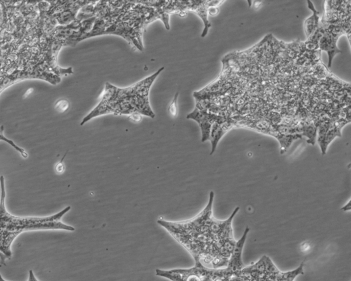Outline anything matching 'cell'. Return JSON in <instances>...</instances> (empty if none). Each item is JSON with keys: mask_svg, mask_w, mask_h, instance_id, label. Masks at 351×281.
I'll list each match as a JSON object with an SVG mask.
<instances>
[{"mask_svg": "<svg viewBox=\"0 0 351 281\" xmlns=\"http://www.w3.org/2000/svg\"><path fill=\"white\" fill-rule=\"evenodd\" d=\"M214 200V192H210L207 206L191 219L180 222L159 219L157 223L190 252L196 264L221 270L229 266L238 245L232 223L240 208H236L228 219L217 220L213 215Z\"/></svg>", "mask_w": 351, "mask_h": 281, "instance_id": "1", "label": "cell"}, {"mask_svg": "<svg viewBox=\"0 0 351 281\" xmlns=\"http://www.w3.org/2000/svg\"><path fill=\"white\" fill-rule=\"evenodd\" d=\"M1 205H0V250L5 259L12 257L11 246L15 239L24 232L34 231L63 230L74 232L73 226L64 224L62 218L71 210L64 208L52 216L43 217H19L13 216L6 209L5 182L4 176L0 178Z\"/></svg>", "mask_w": 351, "mask_h": 281, "instance_id": "2", "label": "cell"}, {"mask_svg": "<svg viewBox=\"0 0 351 281\" xmlns=\"http://www.w3.org/2000/svg\"><path fill=\"white\" fill-rule=\"evenodd\" d=\"M163 69L127 88H118L107 84L105 93L97 107L86 116L81 124L102 114H144L154 118L150 107L148 94L152 83Z\"/></svg>", "mask_w": 351, "mask_h": 281, "instance_id": "3", "label": "cell"}, {"mask_svg": "<svg viewBox=\"0 0 351 281\" xmlns=\"http://www.w3.org/2000/svg\"><path fill=\"white\" fill-rule=\"evenodd\" d=\"M235 270L231 266L221 270H213L196 264L193 268L188 269H157L156 274L172 281H230Z\"/></svg>", "mask_w": 351, "mask_h": 281, "instance_id": "4", "label": "cell"}, {"mask_svg": "<svg viewBox=\"0 0 351 281\" xmlns=\"http://www.w3.org/2000/svg\"><path fill=\"white\" fill-rule=\"evenodd\" d=\"M218 118L219 116L208 114L205 110L199 109L198 107L188 116V118L195 120L200 124L202 131V142L210 140L212 124L218 119Z\"/></svg>", "mask_w": 351, "mask_h": 281, "instance_id": "5", "label": "cell"}, {"mask_svg": "<svg viewBox=\"0 0 351 281\" xmlns=\"http://www.w3.org/2000/svg\"><path fill=\"white\" fill-rule=\"evenodd\" d=\"M308 3L309 8L313 11V15L305 22V32H306L307 37L310 38L320 27L319 25L320 18H319V13L315 9L312 2L308 1Z\"/></svg>", "mask_w": 351, "mask_h": 281, "instance_id": "6", "label": "cell"}, {"mask_svg": "<svg viewBox=\"0 0 351 281\" xmlns=\"http://www.w3.org/2000/svg\"><path fill=\"white\" fill-rule=\"evenodd\" d=\"M56 109L59 112H64L69 108V103L67 100L61 99L57 102L55 105Z\"/></svg>", "mask_w": 351, "mask_h": 281, "instance_id": "7", "label": "cell"}, {"mask_svg": "<svg viewBox=\"0 0 351 281\" xmlns=\"http://www.w3.org/2000/svg\"><path fill=\"white\" fill-rule=\"evenodd\" d=\"M178 97V92L176 94L175 97H174L173 100H172V104H170L169 108V111L172 116H176L177 115V99Z\"/></svg>", "mask_w": 351, "mask_h": 281, "instance_id": "8", "label": "cell"}, {"mask_svg": "<svg viewBox=\"0 0 351 281\" xmlns=\"http://www.w3.org/2000/svg\"><path fill=\"white\" fill-rule=\"evenodd\" d=\"M1 139H2V140H5L6 142H9V144H11V145L13 146V147L15 148L16 150H17L18 151H19L20 152H21L22 156H24V158H27L28 157L27 154H26V152L25 151H24V150L23 149V148H19V146L15 145V144L13 143V141H11V140H8L7 138L4 137L3 133V130H2Z\"/></svg>", "mask_w": 351, "mask_h": 281, "instance_id": "9", "label": "cell"}, {"mask_svg": "<svg viewBox=\"0 0 351 281\" xmlns=\"http://www.w3.org/2000/svg\"><path fill=\"white\" fill-rule=\"evenodd\" d=\"M66 156V155H65ZM65 156H64L63 159H62L61 162H59V164H57V171L59 172V173H61V172H63L64 171V170H65V165L63 164V161L64 158H65Z\"/></svg>", "mask_w": 351, "mask_h": 281, "instance_id": "10", "label": "cell"}, {"mask_svg": "<svg viewBox=\"0 0 351 281\" xmlns=\"http://www.w3.org/2000/svg\"><path fill=\"white\" fill-rule=\"evenodd\" d=\"M218 13V9L216 7H210L209 9H208V13H209L210 15H217Z\"/></svg>", "mask_w": 351, "mask_h": 281, "instance_id": "11", "label": "cell"}, {"mask_svg": "<svg viewBox=\"0 0 351 281\" xmlns=\"http://www.w3.org/2000/svg\"><path fill=\"white\" fill-rule=\"evenodd\" d=\"M347 36H348L349 42H350V46H351V30L350 31L348 32V33H346Z\"/></svg>", "mask_w": 351, "mask_h": 281, "instance_id": "12", "label": "cell"}]
</instances>
